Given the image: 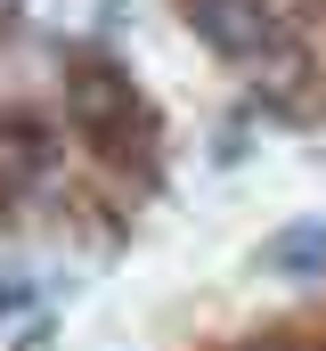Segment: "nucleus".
Here are the masks:
<instances>
[{
  "label": "nucleus",
  "mask_w": 326,
  "mask_h": 351,
  "mask_svg": "<svg viewBox=\"0 0 326 351\" xmlns=\"http://www.w3.org/2000/svg\"><path fill=\"white\" fill-rule=\"evenodd\" d=\"M212 164H244V123H229V131L212 139Z\"/></svg>",
  "instance_id": "obj_5"
},
{
  "label": "nucleus",
  "mask_w": 326,
  "mask_h": 351,
  "mask_svg": "<svg viewBox=\"0 0 326 351\" xmlns=\"http://www.w3.org/2000/svg\"><path fill=\"white\" fill-rule=\"evenodd\" d=\"M8 351H58V327H49V319H25V327H16V343Z\"/></svg>",
  "instance_id": "obj_4"
},
{
  "label": "nucleus",
  "mask_w": 326,
  "mask_h": 351,
  "mask_svg": "<svg viewBox=\"0 0 326 351\" xmlns=\"http://www.w3.org/2000/svg\"><path fill=\"white\" fill-rule=\"evenodd\" d=\"M179 16H188V33L221 58V66H261L294 25H286V8H269V0H179Z\"/></svg>",
  "instance_id": "obj_1"
},
{
  "label": "nucleus",
  "mask_w": 326,
  "mask_h": 351,
  "mask_svg": "<svg viewBox=\"0 0 326 351\" xmlns=\"http://www.w3.org/2000/svg\"><path fill=\"white\" fill-rule=\"evenodd\" d=\"M25 311H33V286H25V278H0V327L25 319Z\"/></svg>",
  "instance_id": "obj_3"
},
{
  "label": "nucleus",
  "mask_w": 326,
  "mask_h": 351,
  "mask_svg": "<svg viewBox=\"0 0 326 351\" xmlns=\"http://www.w3.org/2000/svg\"><path fill=\"white\" fill-rule=\"evenodd\" d=\"M253 269H269V278H286V286H310V278H326V221H286L277 237H261Z\"/></svg>",
  "instance_id": "obj_2"
}]
</instances>
